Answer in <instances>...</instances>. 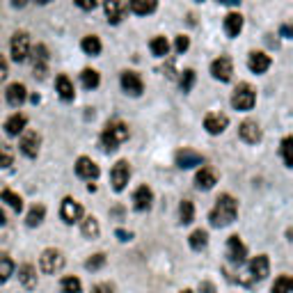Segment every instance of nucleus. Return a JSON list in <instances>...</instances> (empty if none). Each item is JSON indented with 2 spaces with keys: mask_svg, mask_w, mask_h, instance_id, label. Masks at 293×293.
Segmentation results:
<instances>
[{
  "mask_svg": "<svg viewBox=\"0 0 293 293\" xmlns=\"http://www.w3.org/2000/svg\"><path fill=\"white\" fill-rule=\"evenodd\" d=\"M131 179V168L126 160H119V163H115V168H112L110 172V181H112V188L117 190V193H121V190L126 188V183H129Z\"/></svg>",
  "mask_w": 293,
  "mask_h": 293,
  "instance_id": "423d86ee",
  "label": "nucleus"
},
{
  "mask_svg": "<svg viewBox=\"0 0 293 293\" xmlns=\"http://www.w3.org/2000/svg\"><path fill=\"white\" fill-rule=\"evenodd\" d=\"M9 48H12L14 62H26L30 57V37H28V32H14Z\"/></svg>",
  "mask_w": 293,
  "mask_h": 293,
  "instance_id": "39448f33",
  "label": "nucleus"
},
{
  "mask_svg": "<svg viewBox=\"0 0 293 293\" xmlns=\"http://www.w3.org/2000/svg\"><path fill=\"white\" fill-rule=\"evenodd\" d=\"M149 48H151V53H154L156 57H165L170 53V44H168V39L165 37H154L151 39V44H149Z\"/></svg>",
  "mask_w": 293,
  "mask_h": 293,
  "instance_id": "473e14b6",
  "label": "nucleus"
},
{
  "mask_svg": "<svg viewBox=\"0 0 293 293\" xmlns=\"http://www.w3.org/2000/svg\"><path fill=\"white\" fill-rule=\"evenodd\" d=\"M12 160H14L12 149L3 144V146H0V168H9V165H12Z\"/></svg>",
  "mask_w": 293,
  "mask_h": 293,
  "instance_id": "a19ab883",
  "label": "nucleus"
},
{
  "mask_svg": "<svg viewBox=\"0 0 293 293\" xmlns=\"http://www.w3.org/2000/svg\"><path fill=\"white\" fill-rule=\"evenodd\" d=\"M179 218H181L183 224H190L195 220V206L190 199H183V202L179 204Z\"/></svg>",
  "mask_w": 293,
  "mask_h": 293,
  "instance_id": "c9c22d12",
  "label": "nucleus"
},
{
  "mask_svg": "<svg viewBox=\"0 0 293 293\" xmlns=\"http://www.w3.org/2000/svg\"><path fill=\"white\" fill-rule=\"evenodd\" d=\"M80 9H94L96 7V0H73Z\"/></svg>",
  "mask_w": 293,
  "mask_h": 293,
  "instance_id": "a18cd8bd",
  "label": "nucleus"
},
{
  "mask_svg": "<svg viewBox=\"0 0 293 293\" xmlns=\"http://www.w3.org/2000/svg\"><path fill=\"white\" fill-rule=\"evenodd\" d=\"M9 73V67H7V60L5 57H0V80H5Z\"/></svg>",
  "mask_w": 293,
  "mask_h": 293,
  "instance_id": "49530a36",
  "label": "nucleus"
},
{
  "mask_svg": "<svg viewBox=\"0 0 293 293\" xmlns=\"http://www.w3.org/2000/svg\"><path fill=\"white\" fill-rule=\"evenodd\" d=\"M216 183H218V174L213 172L211 168H202L195 174V185H197L199 190H211Z\"/></svg>",
  "mask_w": 293,
  "mask_h": 293,
  "instance_id": "aec40b11",
  "label": "nucleus"
},
{
  "mask_svg": "<svg viewBox=\"0 0 293 293\" xmlns=\"http://www.w3.org/2000/svg\"><path fill=\"white\" fill-rule=\"evenodd\" d=\"M193 82H195V71L193 69H185L183 76H181V90L183 92H190V90H193Z\"/></svg>",
  "mask_w": 293,
  "mask_h": 293,
  "instance_id": "79ce46f5",
  "label": "nucleus"
},
{
  "mask_svg": "<svg viewBox=\"0 0 293 293\" xmlns=\"http://www.w3.org/2000/svg\"><path fill=\"white\" fill-rule=\"evenodd\" d=\"M227 124H229V117L222 115V112H208V115L204 117V129L211 135L222 133V131L227 129Z\"/></svg>",
  "mask_w": 293,
  "mask_h": 293,
  "instance_id": "9b49d317",
  "label": "nucleus"
},
{
  "mask_svg": "<svg viewBox=\"0 0 293 293\" xmlns=\"http://www.w3.org/2000/svg\"><path fill=\"white\" fill-rule=\"evenodd\" d=\"M80 80H82L85 90H96L101 82V76H99V71H94V69H85L80 73Z\"/></svg>",
  "mask_w": 293,
  "mask_h": 293,
  "instance_id": "7c9ffc66",
  "label": "nucleus"
},
{
  "mask_svg": "<svg viewBox=\"0 0 293 293\" xmlns=\"http://www.w3.org/2000/svg\"><path fill=\"white\" fill-rule=\"evenodd\" d=\"M238 135H241V140L247 144H257V142H261V138H263L261 126H259L257 121H243L241 129H238Z\"/></svg>",
  "mask_w": 293,
  "mask_h": 293,
  "instance_id": "f8f14e48",
  "label": "nucleus"
},
{
  "mask_svg": "<svg viewBox=\"0 0 293 293\" xmlns=\"http://www.w3.org/2000/svg\"><path fill=\"white\" fill-rule=\"evenodd\" d=\"M103 9L110 23H119L124 18V0H103Z\"/></svg>",
  "mask_w": 293,
  "mask_h": 293,
  "instance_id": "412c9836",
  "label": "nucleus"
},
{
  "mask_svg": "<svg viewBox=\"0 0 293 293\" xmlns=\"http://www.w3.org/2000/svg\"><path fill=\"white\" fill-rule=\"evenodd\" d=\"M80 232H82V236H85V238H99V234H101L99 220H96L94 216L85 218V220H82V224H80Z\"/></svg>",
  "mask_w": 293,
  "mask_h": 293,
  "instance_id": "bb28decb",
  "label": "nucleus"
},
{
  "mask_svg": "<svg viewBox=\"0 0 293 293\" xmlns=\"http://www.w3.org/2000/svg\"><path fill=\"white\" fill-rule=\"evenodd\" d=\"M46 62H48V55H46V46H39L35 48V76L44 78L46 76Z\"/></svg>",
  "mask_w": 293,
  "mask_h": 293,
  "instance_id": "a878e982",
  "label": "nucleus"
},
{
  "mask_svg": "<svg viewBox=\"0 0 293 293\" xmlns=\"http://www.w3.org/2000/svg\"><path fill=\"white\" fill-rule=\"evenodd\" d=\"M204 163V156L197 154V151L193 149H181L177 151V165L181 170H190V168H197V165Z\"/></svg>",
  "mask_w": 293,
  "mask_h": 293,
  "instance_id": "2eb2a0df",
  "label": "nucleus"
},
{
  "mask_svg": "<svg viewBox=\"0 0 293 293\" xmlns=\"http://www.w3.org/2000/svg\"><path fill=\"white\" fill-rule=\"evenodd\" d=\"M39 144H41V138H39L37 131H23V138H21V151L28 156V158H35L39 154Z\"/></svg>",
  "mask_w": 293,
  "mask_h": 293,
  "instance_id": "9d476101",
  "label": "nucleus"
},
{
  "mask_svg": "<svg viewBox=\"0 0 293 293\" xmlns=\"http://www.w3.org/2000/svg\"><path fill=\"white\" fill-rule=\"evenodd\" d=\"M80 48H82V53H87V55H99V53H101V39L96 35L82 37Z\"/></svg>",
  "mask_w": 293,
  "mask_h": 293,
  "instance_id": "c85d7f7f",
  "label": "nucleus"
},
{
  "mask_svg": "<svg viewBox=\"0 0 293 293\" xmlns=\"http://www.w3.org/2000/svg\"><path fill=\"white\" fill-rule=\"evenodd\" d=\"M26 3H28V0H12L14 7H26Z\"/></svg>",
  "mask_w": 293,
  "mask_h": 293,
  "instance_id": "8fccbe9b",
  "label": "nucleus"
},
{
  "mask_svg": "<svg viewBox=\"0 0 293 293\" xmlns=\"http://www.w3.org/2000/svg\"><path fill=\"white\" fill-rule=\"evenodd\" d=\"M92 293H115V289H112V284H96L94 289H92Z\"/></svg>",
  "mask_w": 293,
  "mask_h": 293,
  "instance_id": "c03bdc74",
  "label": "nucleus"
},
{
  "mask_svg": "<svg viewBox=\"0 0 293 293\" xmlns=\"http://www.w3.org/2000/svg\"><path fill=\"white\" fill-rule=\"evenodd\" d=\"M243 30V16L236 12L227 14V18H224V32H227L229 37H238Z\"/></svg>",
  "mask_w": 293,
  "mask_h": 293,
  "instance_id": "b1692460",
  "label": "nucleus"
},
{
  "mask_svg": "<svg viewBox=\"0 0 293 293\" xmlns=\"http://www.w3.org/2000/svg\"><path fill=\"white\" fill-rule=\"evenodd\" d=\"M174 48H177V53H185L190 48V39L185 35H179L177 41H174Z\"/></svg>",
  "mask_w": 293,
  "mask_h": 293,
  "instance_id": "37998d69",
  "label": "nucleus"
},
{
  "mask_svg": "<svg viewBox=\"0 0 293 293\" xmlns=\"http://www.w3.org/2000/svg\"><path fill=\"white\" fill-rule=\"evenodd\" d=\"M76 174L80 179H85V181H94V179L99 177V165L92 158H87V156H80V158L76 160Z\"/></svg>",
  "mask_w": 293,
  "mask_h": 293,
  "instance_id": "1a4fd4ad",
  "label": "nucleus"
},
{
  "mask_svg": "<svg viewBox=\"0 0 293 293\" xmlns=\"http://www.w3.org/2000/svg\"><path fill=\"white\" fill-rule=\"evenodd\" d=\"M236 213H238L236 199H234L232 195H220L216 199V206H213L208 220H211L213 227H227V224H232L234 220H236Z\"/></svg>",
  "mask_w": 293,
  "mask_h": 293,
  "instance_id": "f257e3e1",
  "label": "nucleus"
},
{
  "mask_svg": "<svg viewBox=\"0 0 293 293\" xmlns=\"http://www.w3.org/2000/svg\"><path fill=\"white\" fill-rule=\"evenodd\" d=\"M26 124H28V117L16 112V115H12L5 121V131H7V135H21L26 131Z\"/></svg>",
  "mask_w": 293,
  "mask_h": 293,
  "instance_id": "4be33fe9",
  "label": "nucleus"
},
{
  "mask_svg": "<svg viewBox=\"0 0 293 293\" xmlns=\"http://www.w3.org/2000/svg\"><path fill=\"white\" fill-rule=\"evenodd\" d=\"M14 275V261L7 255H0V284Z\"/></svg>",
  "mask_w": 293,
  "mask_h": 293,
  "instance_id": "e433bc0d",
  "label": "nucleus"
},
{
  "mask_svg": "<svg viewBox=\"0 0 293 293\" xmlns=\"http://www.w3.org/2000/svg\"><path fill=\"white\" fill-rule=\"evenodd\" d=\"M28 99V90L23 82H12V85L7 87V103L14 106V108H18V106L23 103V101Z\"/></svg>",
  "mask_w": 293,
  "mask_h": 293,
  "instance_id": "6ab92c4d",
  "label": "nucleus"
},
{
  "mask_svg": "<svg viewBox=\"0 0 293 293\" xmlns=\"http://www.w3.org/2000/svg\"><path fill=\"white\" fill-rule=\"evenodd\" d=\"M131 9H133L135 14H140V16H146V14L156 12V7H158V0H129Z\"/></svg>",
  "mask_w": 293,
  "mask_h": 293,
  "instance_id": "393cba45",
  "label": "nucleus"
},
{
  "mask_svg": "<svg viewBox=\"0 0 293 293\" xmlns=\"http://www.w3.org/2000/svg\"><path fill=\"white\" fill-rule=\"evenodd\" d=\"M190 247H193V250H204V247H206V243H208V234L204 232V229H195L193 234H190Z\"/></svg>",
  "mask_w": 293,
  "mask_h": 293,
  "instance_id": "2f4dec72",
  "label": "nucleus"
},
{
  "mask_svg": "<svg viewBox=\"0 0 293 293\" xmlns=\"http://www.w3.org/2000/svg\"><path fill=\"white\" fill-rule=\"evenodd\" d=\"M250 275L255 277V280H266L268 275H270V261H268L266 255H259L250 261Z\"/></svg>",
  "mask_w": 293,
  "mask_h": 293,
  "instance_id": "dca6fc26",
  "label": "nucleus"
},
{
  "mask_svg": "<svg viewBox=\"0 0 293 293\" xmlns=\"http://www.w3.org/2000/svg\"><path fill=\"white\" fill-rule=\"evenodd\" d=\"M5 222H7V220H5V213H3V211H0V227H3V224H5Z\"/></svg>",
  "mask_w": 293,
  "mask_h": 293,
  "instance_id": "603ef678",
  "label": "nucleus"
},
{
  "mask_svg": "<svg viewBox=\"0 0 293 293\" xmlns=\"http://www.w3.org/2000/svg\"><path fill=\"white\" fill-rule=\"evenodd\" d=\"M282 156H284L286 168H293V138H284V142H282Z\"/></svg>",
  "mask_w": 293,
  "mask_h": 293,
  "instance_id": "58836bf2",
  "label": "nucleus"
},
{
  "mask_svg": "<svg viewBox=\"0 0 293 293\" xmlns=\"http://www.w3.org/2000/svg\"><path fill=\"white\" fill-rule=\"evenodd\" d=\"M220 3H227V5H238L241 0H220Z\"/></svg>",
  "mask_w": 293,
  "mask_h": 293,
  "instance_id": "3c124183",
  "label": "nucleus"
},
{
  "mask_svg": "<svg viewBox=\"0 0 293 293\" xmlns=\"http://www.w3.org/2000/svg\"><path fill=\"white\" fill-rule=\"evenodd\" d=\"M117 238H119V241H131V234H126V232H121V229H117Z\"/></svg>",
  "mask_w": 293,
  "mask_h": 293,
  "instance_id": "09e8293b",
  "label": "nucleus"
},
{
  "mask_svg": "<svg viewBox=\"0 0 293 293\" xmlns=\"http://www.w3.org/2000/svg\"><path fill=\"white\" fill-rule=\"evenodd\" d=\"M151 202H154V193H151L149 185H140L133 195V206L138 211H149L151 208Z\"/></svg>",
  "mask_w": 293,
  "mask_h": 293,
  "instance_id": "f3484780",
  "label": "nucleus"
},
{
  "mask_svg": "<svg viewBox=\"0 0 293 293\" xmlns=\"http://www.w3.org/2000/svg\"><path fill=\"white\" fill-rule=\"evenodd\" d=\"M44 216H46V208L41 204H35V206L28 211V218H26V224L28 227H37V224L44 222Z\"/></svg>",
  "mask_w": 293,
  "mask_h": 293,
  "instance_id": "c756f323",
  "label": "nucleus"
},
{
  "mask_svg": "<svg viewBox=\"0 0 293 293\" xmlns=\"http://www.w3.org/2000/svg\"><path fill=\"white\" fill-rule=\"evenodd\" d=\"M121 90L131 96H140L144 92V85H142V78L138 76L135 71H124L121 73Z\"/></svg>",
  "mask_w": 293,
  "mask_h": 293,
  "instance_id": "0eeeda50",
  "label": "nucleus"
},
{
  "mask_svg": "<svg viewBox=\"0 0 293 293\" xmlns=\"http://www.w3.org/2000/svg\"><path fill=\"white\" fill-rule=\"evenodd\" d=\"M181 293H193V291H188V289H185V291H181Z\"/></svg>",
  "mask_w": 293,
  "mask_h": 293,
  "instance_id": "5fc2aeb1",
  "label": "nucleus"
},
{
  "mask_svg": "<svg viewBox=\"0 0 293 293\" xmlns=\"http://www.w3.org/2000/svg\"><path fill=\"white\" fill-rule=\"evenodd\" d=\"M39 268H41L44 275H57L65 268V255L57 247H48L39 257Z\"/></svg>",
  "mask_w": 293,
  "mask_h": 293,
  "instance_id": "7ed1b4c3",
  "label": "nucleus"
},
{
  "mask_svg": "<svg viewBox=\"0 0 293 293\" xmlns=\"http://www.w3.org/2000/svg\"><path fill=\"white\" fill-rule=\"evenodd\" d=\"M199 293H216V286H213L211 282H202V284H199Z\"/></svg>",
  "mask_w": 293,
  "mask_h": 293,
  "instance_id": "de8ad7c7",
  "label": "nucleus"
},
{
  "mask_svg": "<svg viewBox=\"0 0 293 293\" xmlns=\"http://www.w3.org/2000/svg\"><path fill=\"white\" fill-rule=\"evenodd\" d=\"M255 101H257V94H255V90H252V85H247V82H241L232 94V106L243 112L255 108Z\"/></svg>",
  "mask_w": 293,
  "mask_h": 293,
  "instance_id": "20e7f679",
  "label": "nucleus"
},
{
  "mask_svg": "<svg viewBox=\"0 0 293 293\" xmlns=\"http://www.w3.org/2000/svg\"><path fill=\"white\" fill-rule=\"evenodd\" d=\"M293 291V280L289 275H280L273 284V293H291Z\"/></svg>",
  "mask_w": 293,
  "mask_h": 293,
  "instance_id": "4c0bfd02",
  "label": "nucleus"
},
{
  "mask_svg": "<svg viewBox=\"0 0 293 293\" xmlns=\"http://www.w3.org/2000/svg\"><path fill=\"white\" fill-rule=\"evenodd\" d=\"M126 138H129V126L121 124V121H112V124L106 126L103 135H101V142H103L106 151H115Z\"/></svg>",
  "mask_w": 293,
  "mask_h": 293,
  "instance_id": "f03ea898",
  "label": "nucleus"
},
{
  "mask_svg": "<svg viewBox=\"0 0 293 293\" xmlns=\"http://www.w3.org/2000/svg\"><path fill=\"white\" fill-rule=\"evenodd\" d=\"M60 216H62V220H65L67 224H73V222H78V220L82 218V206L76 202V199L65 197V199H62Z\"/></svg>",
  "mask_w": 293,
  "mask_h": 293,
  "instance_id": "6e6552de",
  "label": "nucleus"
},
{
  "mask_svg": "<svg viewBox=\"0 0 293 293\" xmlns=\"http://www.w3.org/2000/svg\"><path fill=\"white\" fill-rule=\"evenodd\" d=\"M227 257L232 263H243L247 257V247L243 245V241L238 236H229L227 241Z\"/></svg>",
  "mask_w": 293,
  "mask_h": 293,
  "instance_id": "ddd939ff",
  "label": "nucleus"
},
{
  "mask_svg": "<svg viewBox=\"0 0 293 293\" xmlns=\"http://www.w3.org/2000/svg\"><path fill=\"white\" fill-rule=\"evenodd\" d=\"M103 266H106V255H94L92 259L85 261L87 270H99V268H103Z\"/></svg>",
  "mask_w": 293,
  "mask_h": 293,
  "instance_id": "ea45409f",
  "label": "nucleus"
},
{
  "mask_svg": "<svg viewBox=\"0 0 293 293\" xmlns=\"http://www.w3.org/2000/svg\"><path fill=\"white\" fill-rule=\"evenodd\" d=\"M232 73H234V65H232V60H229V57H218V60H213L211 76L216 78V80L227 82L229 78H232Z\"/></svg>",
  "mask_w": 293,
  "mask_h": 293,
  "instance_id": "4468645a",
  "label": "nucleus"
},
{
  "mask_svg": "<svg viewBox=\"0 0 293 293\" xmlns=\"http://www.w3.org/2000/svg\"><path fill=\"white\" fill-rule=\"evenodd\" d=\"M55 87H57V94H60L65 101H71L73 94H76V92H73V82L67 76H57Z\"/></svg>",
  "mask_w": 293,
  "mask_h": 293,
  "instance_id": "cd10ccee",
  "label": "nucleus"
},
{
  "mask_svg": "<svg viewBox=\"0 0 293 293\" xmlns=\"http://www.w3.org/2000/svg\"><path fill=\"white\" fill-rule=\"evenodd\" d=\"M18 282H21L26 289H35V286H37V270H35V266L23 263V266L18 268Z\"/></svg>",
  "mask_w": 293,
  "mask_h": 293,
  "instance_id": "5701e85b",
  "label": "nucleus"
},
{
  "mask_svg": "<svg viewBox=\"0 0 293 293\" xmlns=\"http://www.w3.org/2000/svg\"><path fill=\"white\" fill-rule=\"evenodd\" d=\"M37 3H41V5H48V3H51V0H37Z\"/></svg>",
  "mask_w": 293,
  "mask_h": 293,
  "instance_id": "864d4df0",
  "label": "nucleus"
},
{
  "mask_svg": "<svg viewBox=\"0 0 293 293\" xmlns=\"http://www.w3.org/2000/svg\"><path fill=\"white\" fill-rule=\"evenodd\" d=\"M82 291V282L78 277H62L60 282V293H80Z\"/></svg>",
  "mask_w": 293,
  "mask_h": 293,
  "instance_id": "72a5a7b5",
  "label": "nucleus"
},
{
  "mask_svg": "<svg viewBox=\"0 0 293 293\" xmlns=\"http://www.w3.org/2000/svg\"><path fill=\"white\" fill-rule=\"evenodd\" d=\"M247 67H250L252 73H263L270 67V57L261 51H252L250 55H247Z\"/></svg>",
  "mask_w": 293,
  "mask_h": 293,
  "instance_id": "a211bd4d",
  "label": "nucleus"
},
{
  "mask_svg": "<svg viewBox=\"0 0 293 293\" xmlns=\"http://www.w3.org/2000/svg\"><path fill=\"white\" fill-rule=\"evenodd\" d=\"M0 199H3V202H7L9 206L14 208V211H21V208H23V199H21V195H16L14 190H9V188H5L3 193H0Z\"/></svg>",
  "mask_w": 293,
  "mask_h": 293,
  "instance_id": "f704fd0d",
  "label": "nucleus"
}]
</instances>
